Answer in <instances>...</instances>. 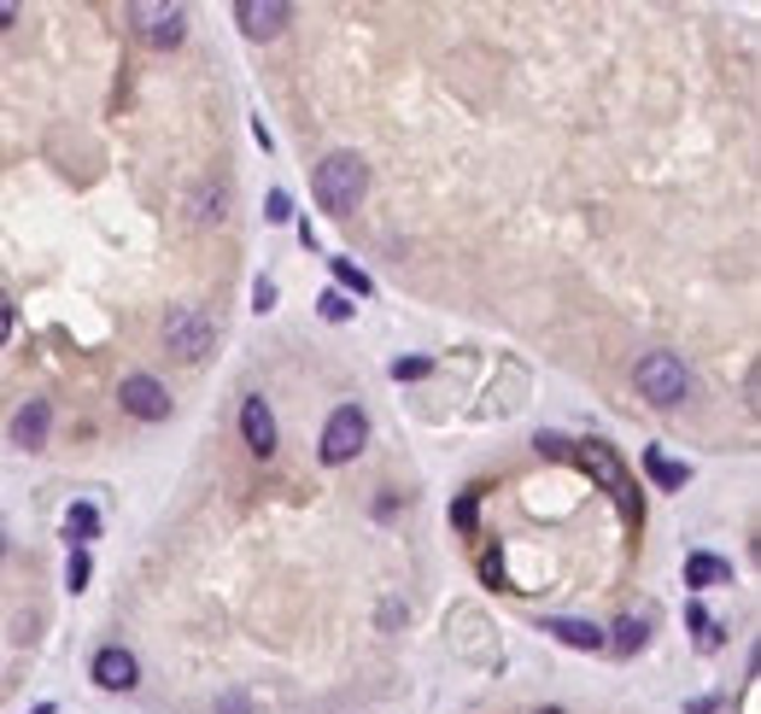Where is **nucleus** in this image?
I'll list each match as a JSON object with an SVG mask.
<instances>
[{
	"mask_svg": "<svg viewBox=\"0 0 761 714\" xmlns=\"http://www.w3.org/2000/svg\"><path fill=\"white\" fill-rule=\"evenodd\" d=\"M311 194H316V206H323L328 217H351L364 206V194H369V164L358 159V152H328V159L316 164V176H311Z\"/></svg>",
	"mask_w": 761,
	"mask_h": 714,
	"instance_id": "obj_1",
	"label": "nucleus"
},
{
	"mask_svg": "<svg viewBox=\"0 0 761 714\" xmlns=\"http://www.w3.org/2000/svg\"><path fill=\"white\" fill-rule=\"evenodd\" d=\"M633 381H638V393H645L656 411H673V404H685V393H691V376H685V364L673 352H645Z\"/></svg>",
	"mask_w": 761,
	"mask_h": 714,
	"instance_id": "obj_2",
	"label": "nucleus"
},
{
	"mask_svg": "<svg viewBox=\"0 0 761 714\" xmlns=\"http://www.w3.org/2000/svg\"><path fill=\"white\" fill-rule=\"evenodd\" d=\"M580 469H586V474H598V481L609 486V498L621 504V516H627V521H638V516H645V509H638V486H633L627 463H621V457L609 451L603 439H586V446H580Z\"/></svg>",
	"mask_w": 761,
	"mask_h": 714,
	"instance_id": "obj_3",
	"label": "nucleus"
},
{
	"mask_svg": "<svg viewBox=\"0 0 761 714\" xmlns=\"http://www.w3.org/2000/svg\"><path fill=\"white\" fill-rule=\"evenodd\" d=\"M211 339H217V329L199 304H171V316H164V346H171L182 364H199V357L211 352Z\"/></svg>",
	"mask_w": 761,
	"mask_h": 714,
	"instance_id": "obj_4",
	"label": "nucleus"
},
{
	"mask_svg": "<svg viewBox=\"0 0 761 714\" xmlns=\"http://www.w3.org/2000/svg\"><path fill=\"white\" fill-rule=\"evenodd\" d=\"M129 24H135V36H141L147 47H159V54H171V47H182V36H188V12L159 7V0H135Z\"/></svg>",
	"mask_w": 761,
	"mask_h": 714,
	"instance_id": "obj_5",
	"label": "nucleus"
},
{
	"mask_svg": "<svg viewBox=\"0 0 761 714\" xmlns=\"http://www.w3.org/2000/svg\"><path fill=\"white\" fill-rule=\"evenodd\" d=\"M364 439H369V416L358 411V404H341V411L328 416V428H323V463L328 469L351 463V457L364 451Z\"/></svg>",
	"mask_w": 761,
	"mask_h": 714,
	"instance_id": "obj_6",
	"label": "nucleus"
},
{
	"mask_svg": "<svg viewBox=\"0 0 761 714\" xmlns=\"http://www.w3.org/2000/svg\"><path fill=\"white\" fill-rule=\"evenodd\" d=\"M117 404H124L135 422H164L171 416V393H164V381H152V376H124Z\"/></svg>",
	"mask_w": 761,
	"mask_h": 714,
	"instance_id": "obj_7",
	"label": "nucleus"
},
{
	"mask_svg": "<svg viewBox=\"0 0 761 714\" xmlns=\"http://www.w3.org/2000/svg\"><path fill=\"white\" fill-rule=\"evenodd\" d=\"M287 19H293V7H287V0H241V7H234V24H241V36H246V42H269V36H281Z\"/></svg>",
	"mask_w": 761,
	"mask_h": 714,
	"instance_id": "obj_8",
	"label": "nucleus"
},
{
	"mask_svg": "<svg viewBox=\"0 0 761 714\" xmlns=\"http://www.w3.org/2000/svg\"><path fill=\"white\" fill-rule=\"evenodd\" d=\"M241 434H246V446L258 451V457H276V416H269L264 393H246L241 399Z\"/></svg>",
	"mask_w": 761,
	"mask_h": 714,
	"instance_id": "obj_9",
	"label": "nucleus"
},
{
	"mask_svg": "<svg viewBox=\"0 0 761 714\" xmlns=\"http://www.w3.org/2000/svg\"><path fill=\"white\" fill-rule=\"evenodd\" d=\"M135 679H141V661H135L124 644H106V650L94 656V686H106V691H129Z\"/></svg>",
	"mask_w": 761,
	"mask_h": 714,
	"instance_id": "obj_10",
	"label": "nucleus"
},
{
	"mask_svg": "<svg viewBox=\"0 0 761 714\" xmlns=\"http://www.w3.org/2000/svg\"><path fill=\"white\" fill-rule=\"evenodd\" d=\"M47 428H54V404H47V399H30L24 411L12 416V446L36 451V446H47Z\"/></svg>",
	"mask_w": 761,
	"mask_h": 714,
	"instance_id": "obj_11",
	"label": "nucleus"
},
{
	"mask_svg": "<svg viewBox=\"0 0 761 714\" xmlns=\"http://www.w3.org/2000/svg\"><path fill=\"white\" fill-rule=\"evenodd\" d=\"M545 633H551V638H563L568 650H603V626L574 621V615H545Z\"/></svg>",
	"mask_w": 761,
	"mask_h": 714,
	"instance_id": "obj_12",
	"label": "nucleus"
},
{
	"mask_svg": "<svg viewBox=\"0 0 761 714\" xmlns=\"http://www.w3.org/2000/svg\"><path fill=\"white\" fill-rule=\"evenodd\" d=\"M685 586H733V563L726 556H708V551H691L685 556Z\"/></svg>",
	"mask_w": 761,
	"mask_h": 714,
	"instance_id": "obj_13",
	"label": "nucleus"
},
{
	"mask_svg": "<svg viewBox=\"0 0 761 714\" xmlns=\"http://www.w3.org/2000/svg\"><path fill=\"white\" fill-rule=\"evenodd\" d=\"M100 533V509L94 504H71L65 509V539H71V551H82V539Z\"/></svg>",
	"mask_w": 761,
	"mask_h": 714,
	"instance_id": "obj_14",
	"label": "nucleus"
},
{
	"mask_svg": "<svg viewBox=\"0 0 761 714\" xmlns=\"http://www.w3.org/2000/svg\"><path fill=\"white\" fill-rule=\"evenodd\" d=\"M645 469H650V481L662 486V492H680V486L691 481V469L673 463V457H662V451H645Z\"/></svg>",
	"mask_w": 761,
	"mask_h": 714,
	"instance_id": "obj_15",
	"label": "nucleus"
},
{
	"mask_svg": "<svg viewBox=\"0 0 761 714\" xmlns=\"http://www.w3.org/2000/svg\"><path fill=\"white\" fill-rule=\"evenodd\" d=\"M645 638H650L645 621H638V615H621V621H615V638H603V644H609L615 656H633V650H645Z\"/></svg>",
	"mask_w": 761,
	"mask_h": 714,
	"instance_id": "obj_16",
	"label": "nucleus"
},
{
	"mask_svg": "<svg viewBox=\"0 0 761 714\" xmlns=\"http://www.w3.org/2000/svg\"><path fill=\"white\" fill-rule=\"evenodd\" d=\"M334 281H341V287H351V293H369V276H364V269L358 264H351V258H334Z\"/></svg>",
	"mask_w": 761,
	"mask_h": 714,
	"instance_id": "obj_17",
	"label": "nucleus"
},
{
	"mask_svg": "<svg viewBox=\"0 0 761 714\" xmlns=\"http://www.w3.org/2000/svg\"><path fill=\"white\" fill-rule=\"evenodd\" d=\"M89 551H71V563H65V586H71V591H82V586H89Z\"/></svg>",
	"mask_w": 761,
	"mask_h": 714,
	"instance_id": "obj_18",
	"label": "nucleus"
},
{
	"mask_svg": "<svg viewBox=\"0 0 761 714\" xmlns=\"http://www.w3.org/2000/svg\"><path fill=\"white\" fill-rule=\"evenodd\" d=\"M223 206H229V194L223 188H217V194H199V223H223Z\"/></svg>",
	"mask_w": 761,
	"mask_h": 714,
	"instance_id": "obj_19",
	"label": "nucleus"
},
{
	"mask_svg": "<svg viewBox=\"0 0 761 714\" xmlns=\"http://www.w3.org/2000/svg\"><path fill=\"white\" fill-rule=\"evenodd\" d=\"M316 311H323L328 322H346L351 316V299L346 293H323V299H316Z\"/></svg>",
	"mask_w": 761,
	"mask_h": 714,
	"instance_id": "obj_20",
	"label": "nucleus"
},
{
	"mask_svg": "<svg viewBox=\"0 0 761 714\" xmlns=\"http://www.w3.org/2000/svg\"><path fill=\"white\" fill-rule=\"evenodd\" d=\"M393 376H399V381H422V376H428V364H422V357H399Z\"/></svg>",
	"mask_w": 761,
	"mask_h": 714,
	"instance_id": "obj_21",
	"label": "nucleus"
},
{
	"mask_svg": "<svg viewBox=\"0 0 761 714\" xmlns=\"http://www.w3.org/2000/svg\"><path fill=\"white\" fill-rule=\"evenodd\" d=\"M264 217H269V223H287V217H293V199L276 188V194H269V211H264Z\"/></svg>",
	"mask_w": 761,
	"mask_h": 714,
	"instance_id": "obj_22",
	"label": "nucleus"
},
{
	"mask_svg": "<svg viewBox=\"0 0 761 714\" xmlns=\"http://www.w3.org/2000/svg\"><path fill=\"white\" fill-rule=\"evenodd\" d=\"M217 714H252V703L241 691H229V696H217Z\"/></svg>",
	"mask_w": 761,
	"mask_h": 714,
	"instance_id": "obj_23",
	"label": "nucleus"
},
{
	"mask_svg": "<svg viewBox=\"0 0 761 714\" xmlns=\"http://www.w3.org/2000/svg\"><path fill=\"white\" fill-rule=\"evenodd\" d=\"M252 304H258V311H276V281H258V287H252Z\"/></svg>",
	"mask_w": 761,
	"mask_h": 714,
	"instance_id": "obj_24",
	"label": "nucleus"
},
{
	"mask_svg": "<svg viewBox=\"0 0 761 714\" xmlns=\"http://www.w3.org/2000/svg\"><path fill=\"white\" fill-rule=\"evenodd\" d=\"M7 334H12V299L0 293V346H7Z\"/></svg>",
	"mask_w": 761,
	"mask_h": 714,
	"instance_id": "obj_25",
	"label": "nucleus"
},
{
	"mask_svg": "<svg viewBox=\"0 0 761 714\" xmlns=\"http://www.w3.org/2000/svg\"><path fill=\"white\" fill-rule=\"evenodd\" d=\"M19 24V7H12V0H0V30H12Z\"/></svg>",
	"mask_w": 761,
	"mask_h": 714,
	"instance_id": "obj_26",
	"label": "nucleus"
},
{
	"mask_svg": "<svg viewBox=\"0 0 761 714\" xmlns=\"http://www.w3.org/2000/svg\"><path fill=\"white\" fill-rule=\"evenodd\" d=\"M533 714H563V709H533Z\"/></svg>",
	"mask_w": 761,
	"mask_h": 714,
	"instance_id": "obj_27",
	"label": "nucleus"
},
{
	"mask_svg": "<svg viewBox=\"0 0 761 714\" xmlns=\"http://www.w3.org/2000/svg\"><path fill=\"white\" fill-rule=\"evenodd\" d=\"M0 556H7V533H0Z\"/></svg>",
	"mask_w": 761,
	"mask_h": 714,
	"instance_id": "obj_28",
	"label": "nucleus"
}]
</instances>
